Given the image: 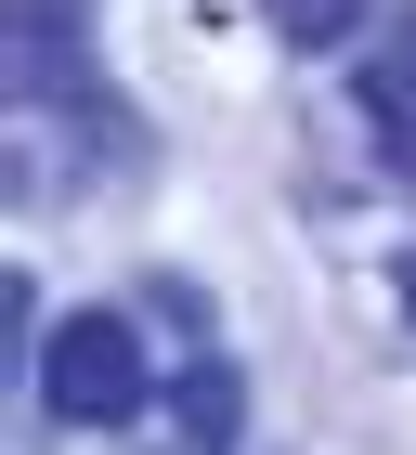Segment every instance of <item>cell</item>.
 I'll use <instances>...</instances> for the list:
<instances>
[{"mask_svg": "<svg viewBox=\"0 0 416 455\" xmlns=\"http://www.w3.org/2000/svg\"><path fill=\"white\" fill-rule=\"evenodd\" d=\"M143 390H156V364H143L131 313H66L52 339H39V403H52L66 429H131Z\"/></svg>", "mask_w": 416, "mask_h": 455, "instance_id": "obj_1", "label": "cell"}, {"mask_svg": "<svg viewBox=\"0 0 416 455\" xmlns=\"http://www.w3.org/2000/svg\"><path fill=\"white\" fill-rule=\"evenodd\" d=\"M78 39H92V0H13V78L27 92H92Z\"/></svg>", "mask_w": 416, "mask_h": 455, "instance_id": "obj_2", "label": "cell"}, {"mask_svg": "<svg viewBox=\"0 0 416 455\" xmlns=\"http://www.w3.org/2000/svg\"><path fill=\"white\" fill-rule=\"evenodd\" d=\"M170 417H182V443H196V455H235V429H247V378L221 364V351H196V364L170 378Z\"/></svg>", "mask_w": 416, "mask_h": 455, "instance_id": "obj_3", "label": "cell"}, {"mask_svg": "<svg viewBox=\"0 0 416 455\" xmlns=\"http://www.w3.org/2000/svg\"><path fill=\"white\" fill-rule=\"evenodd\" d=\"M364 117L390 131V156L416 170V0H404V27H390V52L364 66Z\"/></svg>", "mask_w": 416, "mask_h": 455, "instance_id": "obj_4", "label": "cell"}, {"mask_svg": "<svg viewBox=\"0 0 416 455\" xmlns=\"http://www.w3.org/2000/svg\"><path fill=\"white\" fill-rule=\"evenodd\" d=\"M260 27H274L286 52H339V39L364 27V0H260Z\"/></svg>", "mask_w": 416, "mask_h": 455, "instance_id": "obj_5", "label": "cell"}, {"mask_svg": "<svg viewBox=\"0 0 416 455\" xmlns=\"http://www.w3.org/2000/svg\"><path fill=\"white\" fill-rule=\"evenodd\" d=\"M143 455H196V443H182V429H170V443H143Z\"/></svg>", "mask_w": 416, "mask_h": 455, "instance_id": "obj_6", "label": "cell"}, {"mask_svg": "<svg viewBox=\"0 0 416 455\" xmlns=\"http://www.w3.org/2000/svg\"><path fill=\"white\" fill-rule=\"evenodd\" d=\"M404 313H416V260H404Z\"/></svg>", "mask_w": 416, "mask_h": 455, "instance_id": "obj_7", "label": "cell"}]
</instances>
